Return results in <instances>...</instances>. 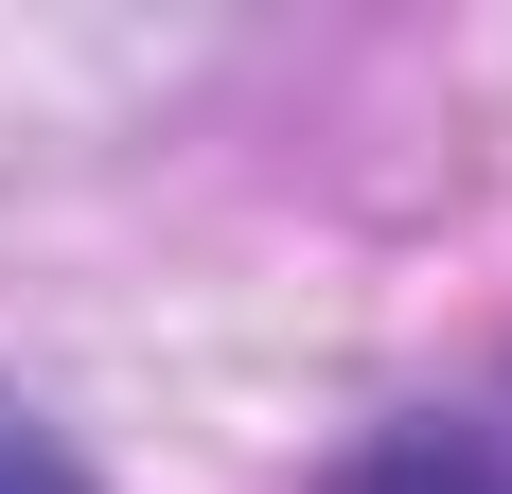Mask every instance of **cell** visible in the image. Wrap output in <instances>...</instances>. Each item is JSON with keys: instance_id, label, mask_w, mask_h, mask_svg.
I'll return each instance as SVG.
<instances>
[{"instance_id": "6da1fadb", "label": "cell", "mask_w": 512, "mask_h": 494, "mask_svg": "<svg viewBox=\"0 0 512 494\" xmlns=\"http://www.w3.org/2000/svg\"><path fill=\"white\" fill-rule=\"evenodd\" d=\"M336 494H512V442L495 424H389L336 459Z\"/></svg>"}, {"instance_id": "7a4b0ae2", "label": "cell", "mask_w": 512, "mask_h": 494, "mask_svg": "<svg viewBox=\"0 0 512 494\" xmlns=\"http://www.w3.org/2000/svg\"><path fill=\"white\" fill-rule=\"evenodd\" d=\"M0 494H89V459L53 442V424H18V406H0Z\"/></svg>"}]
</instances>
